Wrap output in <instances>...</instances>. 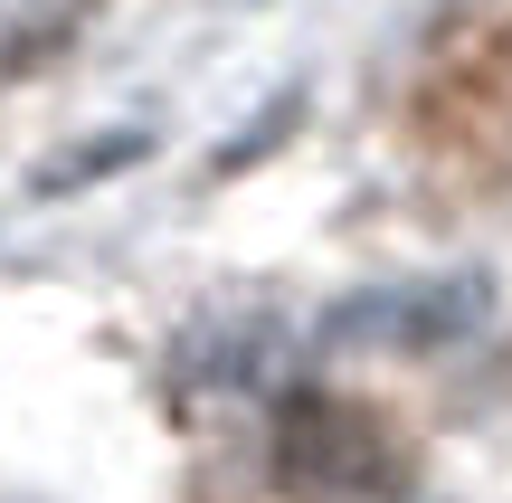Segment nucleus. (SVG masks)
Here are the masks:
<instances>
[{
	"label": "nucleus",
	"instance_id": "nucleus-1",
	"mask_svg": "<svg viewBox=\"0 0 512 503\" xmlns=\"http://www.w3.org/2000/svg\"><path fill=\"white\" fill-rule=\"evenodd\" d=\"M275 475L304 494H389L408 485L399 447H389V418H370L361 399H294L285 437H275Z\"/></svg>",
	"mask_w": 512,
	"mask_h": 503
}]
</instances>
